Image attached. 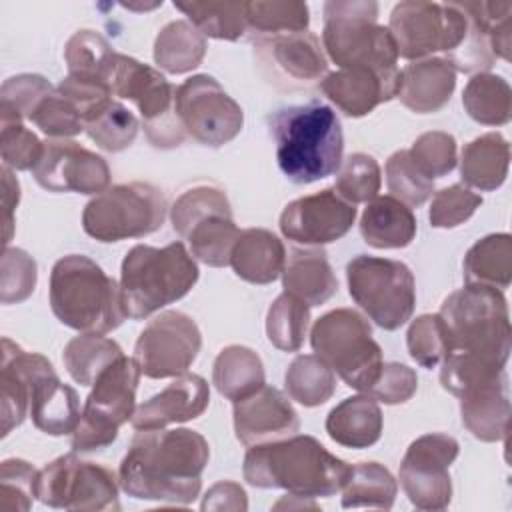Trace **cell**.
<instances>
[{
  "label": "cell",
  "instance_id": "ffe728a7",
  "mask_svg": "<svg viewBox=\"0 0 512 512\" xmlns=\"http://www.w3.org/2000/svg\"><path fill=\"white\" fill-rule=\"evenodd\" d=\"M48 192L100 194L110 188V168L102 156L68 138H48L32 170Z\"/></svg>",
  "mask_w": 512,
  "mask_h": 512
},
{
  "label": "cell",
  "instance_id": "f907efd6",
  "mask_svg": "<svg viewBox=\"0 0 512 512\" xmlns=\"http://www.w3.org/2000/svg\"><path fill=\"white\" fill-rule=\"evenodd\" d=\"M466 12L484 30L492 54L510 60L512 48V4L510 2H462Z\"/></svg>",
  "mask_w": 512,
  "mask_h": 512
},
{
  "label": "cell",
  "instance_id": "4316f807",
  "mask_svg": "<svg viewBox=\"0 0 512 512\" xmlns=\"http://www.w3.org/2000/svg\"><path fill=\"white\" fill-rule=\"evenodd\" d=\"M460 416L462 424L474 438L482 442L504 440L508 436L510 424V394L506 372L462 394Z\"/></svg>",
  "mask_w": 512,
  "mask_h": 512
},
{
  "label": "cell",
  "instance_id": "6f0895ef",
  "mask_svg": "<svg viewBox=\"0 0 512 512\" xmlns=\"http://www.w3.org/2000/svg\"><path fill=\"white\" fill-rule=\"evenodd\" d=\"M52 90V84L40 74L10 76L0 88V108L14 112L22 120H30L34 108Z\"/></svg>",
  "mask_w": 512,
  "mask_h": 512
},
{
  "label": "cell",
  "instance_id": "7402d4cb",
  "mask_svg": "<svg viewBox=\"0 0 512 512\" xmlns=\"http://www.w3.org/2000/svg\"><path fill=\"white\" fill-rule=\"evenodd\" d=\"M232 420L236 438L246 448L294 436L300 428L298 414L288 396L266 384L234 402Z\"/></svg>",
  "mask_w": 512,
  "mask_h": 512
},
{
  "label": "cell",
  "instance_id": "680465c9",
  "mask_svg": "<svg viewBox=\"0 0 512 512\" xmlns=\"http://www.w3.org/2000/svg\"><path fill=\"white\" fill-rule=\"evenodd\" d=\"M418 388V376L416 372L400 362H388L382 364V370L372 384V388L366 392L376 402L382 404H402L414 396Z\"/></svg>",
  "mask_w": 512,
  "mask_h": 512
},
{
  "label": "cell",
  "instance_id": "db71d44e",
  "mask_svg": "<svg viewBox=\"0 0 512 512\" xmlns=\"http://www.w3.org/2000/svg\"><path fill=\"white\" fill-rule=\"evenodd\" d=\"M414 164L428 176V178H442L456 168V140L452 134L442 130H432L420 134L412 148L408 150Z\"/></svg>",
  "mask_w": 512,
  "mask_h": 512
},
{
  "label": "cell",
  "instance_id": "74e56055",
  "mask_svg": "<svg viewBox=\"0 0 512 512\" xmlns=\"http://www.w3.org/2000/svg\"><path fill=\"white\" fill-rule=\"evenodd\" d=\"M84 132L98 148L122 152L138 134V118L122 102L108 98L84 116Z\"/></svg>",
  "mask_w": 512,
  "mask_h": 512
},
{
  "label": "cell",
  "instance_id": "7a4b0ae2",
  "mask_svg": "<svg viewBox=\"0 0 512 512\" xmlns=\"http://www.w3.org/2000/svg\"><path fill=\"white\" fill-rule=\"evenodd\" d=\"M210 458L206 438L188 428L138 430L118 468L120 488L136 500L190 504Z\"/></svg>",
  "mask_w": 512,
  "mask_h": 512
},
{
  "label": "cell",
  "instance_id": "7dc6e473",
  "mask_svg": "<svg viewBox=\"0 0 512 512\" xmlns=\"http://www.w3.org/2000/svg\"><path fill=\"white\" fill-rule=\"evenodd\" d=\"M386 186L390 196L414 208L422 206L434 192V180L414 164L408 150H398L386 160Z\"/></svg>",
  "mask_w": 512,
  "mask_h": 512
},
{
  "label": "cell",
  "instance_id": "44dd1931",
  "mask_svg": "<svg viewBox=\"0 0 512 512\" xmlns=\"http://www.w3.org/2000/svg\"><path fill=\"white\" fill-rule=\"evenodd\" d=\"M356 206L334 188L302 196L286 204L280 214V232L302 246H324L348 234L356 220Z\"/></svg>",
  "mask_w": 512,
  "mask_h": 512
},
{
  "label": "cell",
  "instance_id": "ac0fdd59",
  "mask_svg": "<svg viewBox=\"0 0 512 512\" xmlns=\"http://www.w3.org/2000/svg\"><path fill=\"white\" fill-rule=\"evenodd\" d=\"M202 346L198 324L184 312L166 310L140 332L134 358L146 378H176L188 372Z\"/></svg>",
  "mask_w": 512,
  "mask_h": 512
},
{
  "label": "cell",
  "instance_id": "d590c367",
  "mask_svg": "<svg viewBox=\"0 0 512 512\" xmlns=\"http://www.w3.org/2000/svg\"><path fill=\"white\" fill-rule=\"evenodd\" d=\"M462 106L478 124L504 126L512 116V90L502 76L478 72L462 92Z\"/></svg>",
  "mask_w": 512,
  "mask_h": 512
},
{
  "label": "cell",
  "instance_id": "484cf974",
  "mask_svg": "<svg viewBox=\"0 0 512 512\" xmlns=\"http://www.w3.org/2000/svg\"><path fill=\"white\" fill-rule=\"evenodd\" d=\"M400 74L402 80L396 98L416 114L442 110L456 88V70L446 58L430 56L414 60Z\"/></svg>",
  "mask_w": 512,
  "mask_h": 512
},
{
  "label": "cell",
  "instance_id": "ab89813d",
  "mask_svg": "<svg viewBox=\"0 0 512 512\" xmlns=\"http://www.w3.org/2000/svg\"><path fill=\"white\" fill-rule=\"evenodd\" d=\"M116 54L110 42L94 30L74 32L64 46V60L68 66V76L100 80L110 84Z\"/></svg>",
  "mask_w": 512,
  "mask_h": 512
},
{
  "label": "cell",
  "instance_id": "f35d334b",
  "mask_svg": "<svg viewBox=\"0 0 512 512\" xmlns=\"http://www.w3.org/2000/svg\"><path fill=\"white\" fill-rule=\"evenodd\" d=\"M398 484L388 468L378 462H360L342 488V508H380L390 510L396 500Z\"/></svg>",
  "mask_w": 512,
  "mask_h": 512
},
{
  "label": "cell",
  "instance_id": "94428289",
  "mask_svg": "<svg viewBox=\"0 0 512 512\" xmlns=\"http://www.w3.org/2000/svg\"><path fill=\"white\" fill-rule=\"evenodd\" d=\"M2 204H4V246H8L14 230V208L20 202V184L8 166H2Z\"/></svg>",
  "mask_w": 512,
  "mask_h": 512
},
{
  "label": "cell",
  "instance_id": "60d3db41",
  "mask_svg": "<svg viewBox=\"0 0 512 512\" xmlns=\"http://www.w3.org/2000/svg\"><path fill=\"white\" fill-rule=\"evenodd\" d=\"M284 386L290 400L314 408L332 398L336 390V374L316 354H302L288 366Z\"/></svg>",
  "mask_w": 512,
  "mask_h": 512
},
{
  "label": "cell",
  "instance_id": "4fadbf2b",
  "mask_svg": "<svg viewBox=\"0 0 512 512\" xmlns=\"http://www.w3.org/2000/svg\"><path fill=\"white\" fill-rule=\"evenodd\" d=\"M388 30L400 58L414 62L434 52L450 58L468 38L470 16L460 2L404 0L392 8Z\"/></svg>",
  "mask_w": 512,
  "mask_h": 512
},
{
  "label": "cell",
  "instance_id": "f546056e",
  "mask_svg": "<svg viewBox=\"0 0 512 512\" xmlns=\"http://www.w3.org/2000/svg\"><path fill=\"white\" fill-rule=\"evenodd\" d=\"M360 234L372 248H404L416 236V216L394 196H376L360 216Z\"/></svg>",
  "mask_w": 512,
  "mask_h": 512
},
{
  "label": "cell",
  "instance_id": "9f6ffc18",
  "mask_svg": "<svg viewBox=\"0 0 512 512\" xmlns=\"http://www.w3.org/2000/svg\"><path fill=\"white\" fill-rule=\"evenodd\" d=\"M482 196L464 184H452L434 194L428 220L434 228H456L472 218L480 208Z\"/></svg>",
  "mask_w": 512,
  "mask_h": 512
},
{
  "label": "cell",
  "instance_id": "277c9868",
  "mask_svg": "<svg viewBox=\"0 0 512 512\" xmlns=\"http://www.w3.org/2000/svg\"><path fill=\"white\" fill-rule=\"evenodd\" d=\"M276 160L294 184H312L338 172L344 154V134L336 112L310 102L276 110L270 118Z\"/></svg>",
  "mask_w": 512,
  "mask_h": 512
},
{
  "label": "cell",
  "instance_id": "e575fe53",
  "mask_svg": "<svg viewBox=\"0 0 512 512\" xmlns=\"http://www.w3.org/2000/svg\"><path fill=\"white\" fill-rule=\"evenodd\" d=\"M206 38L188 22H168L154 40V62L168 74H186L206 56Z\"/></svg>",
  "mask_w": 512,
  "mask_h": 512
},
{
  "label": "cell",
  "instance_id": "9a60e30c",
  "mask_svg": "<svg viewBox=\"0 0 512 512\" xmlns=\"http://www.w3.org/2000/svg\"><path fill=\"white\" fill-rule=\"evenodd\" d=\"M118 484L110 468L80 460L76 452H70L38 470L36 498L50 508L64 510H120Z\"/></svg>",
  "mask_w": 512,
  "mask_h": 512
},
{
  "label": "cell",
  "instance_id": "f5cc1de1",
  "mask_svg": "<svg viewBox=\"0 0 512 512\" xmlns=\"http://www.w3.org/2000/svg\"><path fill=\"white\" fill-rule=\"evenodd\" d=\"M0 420H2V436H8L12 428L20 426L30 410V396H28V382L14 360L2 354L0 366Z\"/></svg>",
  "mask_w": 512,
  "mask_h": 512
},
{
  "label": "cell",
  "instance_id": "f6af8a7d",
  "mask_svg": "<svg viewBox=\"0 0 512 512\" xmlns=\"http://www.w3.org/2000/svg\"><path fill=\"white\" fill-rule=\"evenodd\" d=\"M44 150V142L24 126V120L0 108V152L2 166L10 170H34Z\"/></svg>",
  "mask_w": 512,
  "mask_h": 512
},
{
  "label": "cell",
  "instance_id": "836d02e7",
  "mask_svg": "<svg viewBox=\"0 0 512 512\" xmlns=\"http://www.w3.org/2000/svg\"><path fill=\"white\" fill-rule=\"evenodd\" d=\"M264 380L266 376L262 360L248 346H226L214 360L212 382L216 390L232 402L256 392L260 386L266 384Z\"/></svg>",
  "mask_w": 512,
  "mask_h": 512
},
{
  "label": "cell",
  "instance_id": "7c38bea8",
  "mask_svg": "<svg viewBox=\"0 0 512 512\" xmlns=\"http://www.w3.org/2000/svg\"><path fill=\"white\" fill-rule=\"evenodd\" d=\"M346 280L352 300L382 330H398L412 318L416 284L404 262L358 254L346 266Z\"/></svg>",
  "mask_w": 512,
  "mask_h": 512
},
{
  "label": "cell",
  "instance_id": "1f68e13d",
  "mask_svg": "<svg viewBox=\"0 0 512 512\" xmlns=\"http://www.w3.org/2000/svg\"><path fill=\"white\" fill-rule=\"evenodd\" d=\"M510 166V144L500 132H486L462 148L460 176L482 192L496 190L504 184Z\"/></svg>",
  "mask_w": 512,
  "mask_h": 512
},
{
  "label": "cell",
  "instance_id": "11a10c76",
  "mask_svg": "<svg viewBox=\"0 0 512 512\" xmlns=\"http://www.w3.org/2000/svg\"><path fill=\"white\" fill-rule=\"evenodd\" d=\"M36 262L34 258L20 250L8 248L2 254V272H0V302L18 304L24 302L36 288Z\"/></svg>",
  "mask_w": 512,
  "mask_h": 512
},
{
  "label": "cell",
  "instance_id": "bcb514c9",
  "mask_svg": "<svg viewBox=\"0 0 512 512\" xmlns=\"http://www.w3.org/2000/svg\"><path fill=\"white\" fill-rule=\"evenodd\" d=\"M380 184L382 174L378 162L370 154L354 152L346 160H342L336 172L334 190L340 198L356 206L376 198Z\"/></svg>",
  "mask_w": 512,
  "mask_h": 512
},
{
  "label": "cell",
  "instance_id": "d6a6232c",
  "mask_svg": "<svg viewBox=\"0 0 512 512\" xmlns=\"http://www.w3.org/2000/svg\"><path fill=\"white\" fill-rule=\"evenodd\" d=\"M464 282L506 290L512 282V236L500 232L478 240L464 256Z\"/></svg>",
  "mask_w": 512,
  "mask_h": 512
},
{
  "label": "cell",
  "instance_id": "7bdbcfd3",
  "mask_svg": "<svg viewBox=\"0 0 512 512\" xmlns=\"http://www.w3.org/2000/svg\"><path fill=\"white\" fill-rule=\"evenodd\" d=\"M310 324V306L296 296L282 292L268 308L266 336L272 346L282 352H296L302 348Z\"/></svg>",
  "mask_w": 512,
  "mask_h": 512
},
{
  "label": "cell",
  "instance_id": "6da1fadb",
  "mask_svg": "<svg viewBox=\"0 0 512 512\" xmlns=\"http://www.w3.org/2000/svg\"><path fill=\"white\" fill-rule=\"evenodd\" d=\"M438 314L448 336L440 368L444 390L460 398L504 372L510 356V314L500 290L466 284L442 302Z\"/></svg>",
  "mask_w": 512,
  "mask_h": 512
},
{
  "label": "cell",
  "instance_id": "4dcf8cb0",
  "mask_svg": "<svg viewBox=\"0 0 512 512\" xmlns=\"http://www.w3.org/2000/svg\"><path fill=\"white\" fill-rule=\"evenodd\" d=\"M326 432L344 448H368L382 436V410L370 394L344 398L330 410Z\"/></svg>",
  "mask_w": 512,
  "mask_h": 512
},
{
  "label": "cell",
  "instance_id": "b9f144b4",
  "mask_svg": "<svg viewBox=\"0 0 512 512\" xmlns=\"http://www.w3.org/2000/svg\"><path fill=\"white\" fill-rule=\"evenodd\" d=\"M188 22L206 38L238 40L248 30L246 2H174Z\"/></svg>",
  "mask_w": 512,
  "mask_h": 512
},
{
  "label": "cell",
  "instance_id": "c3c4849f",
  "mask_svg": "<svg viewBox=\"0 0 512 512\" xmlns=\"http://www.w3.org/2000/svg\"><path fill=\"white\" fill-rule=\"evenodd\" d=\"M406 346L410 358L422 368L432 370L442 364L448 352V336L440 314H422L412 320L406 332Z\"/></svg>",
  "mask_w": 512,
  "mask_h": 512
},
{
  "label": "cell",
  "instance_id": "ba28073f",
  "mask_svg": "<svg viewBox=\"0 0 512 512\" xmlns=\"http://www.w3.org/2000/svg\"><path fill=\"white\" fill-rule=\"evenodd\" d=\"M310 344L346 386L368 392L382 370V350L372 338L368 320L352 308L320 316L310 330Z\"/></svg>",
  "mask_w": 512,
  "mask_h": 512
},
{
  "label": "cell",
  "instance_id": "f1b7e54d",
  "mask_svg": "<svg viewBox=\"0 0 512 512\" xmlns=\"http://www.w3.org/2000/svg\"><path fill=\"white\" fill-rule=\"evenodd\" d=\"M282 284L284 292L308 306L328 302L338 290V280L322 248H292L282 270Z\"/></svg>",
  "mask_w": 512,
  "mask_h": 512
},
{
  "label": "cell",
  "instance_id": "83f0119b",
  "mask_svg": "<svg viewBox=\"0 0 512 512\" xmlns=\"http://www.w3.org/2000/svg\"><path fill=\"white\" fill-rule=\"evenodd\" d=\"M286 248L282 240L266 228L242 230L232 254L230 266L238 278L250 284H270L282 276Z\"/></svg>",
  "mask_w": 512,
  "mask_h": 512
},
{
  "label": "cell",
  "instance_id": "8fae6325",
  "mask_svg": "<svg viewBox=\"0 0 512 512\" xmlns=\"http://www.w3.org/2000/svg\"><path fill=\"white\" fill-rule=\"evenodd\" d=\"M170 222L174 232L188 242L196 260L212 268L230 264L240 230L224 190L194 186L182 192L170 208Z\"/></svg>",
  "mask_w": 512,
  "mask_h": 512
},
{
  "label": "cell",
  "instance_id": "5bb4252c",
  "mask_svg": "<svg viewBox=\"0 0 512 512\" xmlns=\"http://www.w3.org/2000/svg\"><path fill=\"white\" fill-rule=\"evenodd\" d=\"M110 86L116 96L136 104L152 146L174 148L184 142L186 132L174 112L176 88L164 74L132 56L116 54Z\"/></svg>",
  "mask_w": 512,
  "mask_h": 512
},
{
  "label": "cell",
  "instance_id": "8992f818",
  "mask_svg": "<svg viewBox=\"0 0 512 512\" xmlns=\"http://www.w3.org/2000/svg\"><path fill=\"white\" fill-rule=\"evenodd\" d=\"M198 274V266L182 242H172L164 248L134 246L120 268L126 316L142 320L184 298L198 282Z\"/></svg>",
  "mask_w": 512,
  "mask_h": 512
},
{
  "label": "cell",
  "instance_id": "816d5d0a",
  "mask_svg": "<svg viewBox=\"0 0 512 512\" xmlns=\"http://www.w3.org/2000/svg\"><path fill=\"white\" fill-rule=\"evenodd\" d=\"M38 470L20 458H8L0 466V508L28 512L36 498Z\"/></svg>",
  "mask_w": 512,
  "mask_h": 512
},
{
  "label": "cell",
  "instance_id": "9c48e42d",
  "mask_svg": "<svg viewBox=\"0 0 512 512\" xmlns=\"http://www.w3.org/2000/svg\"><path fill=\"white\" fill-rule=\"evenodd\" d=\"M136 358L120 356L92 384L70 446L78 454L104 450L118 438V428L132 420L140 380Z\"/></svg>",
  "mask_w": 512,
  "mask_h": 512
},
{
  "label": "cell",
  "instance_id": "6125c7cd",
  "mask_svg": "<svg viewBox=\"0 0 512 512\" xmlns=\"http://www.w3.org/2000/svg\"><path fill=\"white\" fill-rule=\"evenodd\" d=\"M124 8H128V10H138V12H146V10H154V8H158V6H162V0L160 2H150V4H122Z\"/></svg>",
  "mask_w": 512,
  "mask_h": 512
},
{
  "label": "cell",
  "instance_id": "ee69618b",
  "mask_svg": "<svg viewBox=\"0 0 512 512\" xmlns=\"http://www.w3.org/2000/svg\"><path fill=\"white\" fill-rule=\"evenodd\" d=\"M310 24L306 2L298 0H256L246 2V26L258 36L304 32Z\"/></svg>",
  "mask_w": 512,
  "mask_h": 512
},
{
  "label": "cell",
  "instance_id": "e0dca14e",
  "mask_svg": "<svg viewBox=\"0 0 512 512\" xmlns=\"http://www.w3.org/2000/svg\"><path fill=\"white\" fill-rule=\"evenodd\" d=\"M2 354L10 356L28 382L34 426L50 436L72 434L80 420V400L74 388L62 384L48 358L22 350L10 338H2Z\"/></svg>",
  "mask_w": 512,
  "mask_h": 512
},
{
  "label": "cell",
  "instance_id": "30bf717a",
  "mask_svg": "<svg viewBox=\"0 0 512 512\" xmlns=\"http://www.w3.org/2000/svg\"><path fill=\"white\" fill-rule=\"evenodd\" d=\"M168 204L160 188L126 182L96 194L82 212L84 232L98 242H120L156 232L166 220Z\"/></svg>",
  "mask_w": 512,
  "mask_h": 512
},
{
  "label": "cell",
  "instance_id": "8d00e7d4",
  "mask_svg": "<svg viewBox=\"0 0 512 512\" xmlns=\"http://www.w3.org/2000/svg\"><path fill=\"white\" fill-rule=\"evenodd\" d=\"M120 356H124L122 348L102 334L74 336L62 352L70 378L80 386H92L94 380Z\"/></svg>",
  "mask_w": 512,
  "mask_h": 512
},
{
  "label": "cell",
  "instance_id": "d4e9b609",
  "mask_svg": "<svg viewBox=\"0 0 512 512\" xmlns=\"http://www.w3.org/2000/svg\"><path fill=\"white\" fill-rule=\"evenodd\" d=\"M210 402V386L198 374L176 376L162 392L148 398L132 414L134 430H156L168 424L188 422L204 414Z\"/></svg>",
  "mask_w": 512,
  "mask_h": 512
},
{
  "label": "cell",
  "instance_id": "d6986e66",
  "mask_svg": "<svg viewBox=\"0 0 512 512\" xmlns=\"http://www.w3.org/2000/svg\"><path fill=\"white\" fill-rule=\"evenodd\" d=\"M458 440L448 434L416 438L400 464L398 480L418 510H444L452 500L450 466L458 458Z\"/></svg>",
  "mask_w": 512,
  "mask_h": 512
},
{
  "label": "cell",
  "instance_id": "681fc988",
  "mask_svg": "<svg viewBox=\"0 0 512 512\" xmlns=\"http://www.w3.org/2000/svg\"><path fill=\"white\" fill-rule=\"evenodd\" d=\"M30 122L50 138H70L84 132V118L80 110L56 88L40 100Z\"/></svg>",
  "mask_w": 512,
  "mask_h": 512
},
{
  "label": "cell",
  "instance_id": "2e32d148",
  "mask_svg": "<svg viewBox=\"0 0 512 512\" xmlns=\"http://www.w3.org/2000/svg\"><path fill=\"white\" fill-rule=\"evenodd\" d=\"M174 112L184 132L210 148L232 142L244 126L240 104L208 74L190 76L176 88Z\"/></svg>",
  "mask_w": 512,
  "mask_h": 512
},
{
  "label": "cell",
  "instance_id": "3957f363",
  "mask_svg": "<svg viewBox=\"0 0 512 512\" xmlns=\"http://www.w3.org/2000/svg\"><path fill=\"white\" fill-rule=\"evenodd\" d=\"M244 480L254 488H282L304 498H328L344 488L352 466L330 454L314 436L294 434L250 446Z\"/></svg>",
  "mask_w": 512,
  "mask_h": 512
},
{
  "label": "cell",
  "instance_id": "91938a15",
  "mask_svg": "<svg viewBox=\"0 0 512 512\" xmlns=\"http://www.w3.org/2000/svg\"><path fill=\"white\" fill-rule=\"evenodd\" d=\"M202 510H234L244 512L248 510V498L240 484L232 480L216 482L206 494L200 504Z\"/></svg>",
  "mask_w": 512,
  "mask_h": 512
},
{
  "label": "cell",
  "instance_id": "603a6c76",
  "mask_svg": "<svg viewBox=\"0 0 512 512\" xmlns=\"http://www.w3.org/2000/svg\"><path fill=\"white\" fill-rule=\"evenodd\" d=\"M402 74L398 68L374 72L368 68H340L320 80L322 94L350 118L370 114L382 102L398 96Z\"/></svg>",
  "mask_w": 512,
  "mask_h": 512
},
{
  "label": "cell",
  "instance_id": "5b68a950",
  "mask_svg": "<svg viewBox=\"0 0 512 512\" xmlns=\"http://www.w3.org/2000/svg\"><path fill=\"white\" fill-rule=\"evenodd\" d=\"M50 308L82 334L112 332L126 318L120 284L84 254H68L52 266Z\"/></svg>",
  "mask_w": 512,
  "mask_h": 512
},
{
  "label": "cell",
  "instance_id": "52a82bcc",
  "mask_svg": "<svg viewBox=\"0 0 512 512\" xmlns=\"http://www.w3.org/2000/svg\"><path fill=\"white\" fill-rule=\"evenodd\" d=\"M378 2L330 0L324 4L322 48L338 68H368L388 72L398 68L396 42L376 22Z\"/></svg>",
  "mask_w": 512,
  "mask_h": 512
},
{
  "label": "cell",
  "instance_id": "cb8c5ba5",
  "mask_svg": "<svg viewBox=\"0 0 512 512\" xmlns=\"http://www.w3.org/2000/svg\"><path fill=\"white\" fill-rule=\"evenodd\" d=\"M258 58L272 66L282 78L300 86L322 80L328 74V60L314 32H290L256 38Z\"/></svg>",
  "mask_w": 512,
  "mask_h": 512
}]
</instances>
